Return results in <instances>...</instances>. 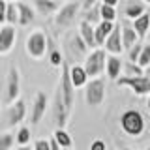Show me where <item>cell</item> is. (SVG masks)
Listing matches in <instances>:
<instances>
[{
    "label": "cell",
    "instance_id": "cell-1",
    "mask_svg": "<svg viewBox=\"0 0 150 150\" xmlns=\"http://www.w3.org/2000/svg\"><path fill=\"white\" fill-rule=\"evenodd\" d=\"M26 116V103L25 100H15L13 103H9L8 109L4 112H0V131H9L13 128H17Z\"/></svg>",
    "mask_w": 150,
    "mask_h": 150
},
{
    "label": "cell",
    "instance_id": "cell-2",
    "mask_svg": "<svg viewBox=\"0 0 150 150\" xmlns=\"http://www.w3.org/2000/svg\"><path fill=\"white\" fill-rule=\"evenodd\" d=\"M120 128L129 137H139V135H143L144 128H146V122H144V116L137 109H128L120 116Z\"/></svg>",
    "mask_w": 150,
    "mask_h": 150
},
{
    "label": "cell",
    "instance_id": "cell-3",
    "mask_svg": "<svg viewBox=\"0 0 150 150\" xmlns=\"http://www.w3.org/2000/svg\"><path fill=\"white\" fill-rule=\"evenodd\" d=\"M47 34L43 30H32L30 34H28L26 38V43H25V49H26V53L30 58H34V60H41L43 56L47 54Z\"/></svg>",
    "mask_w": 150,
    "mask_h": 150
},
{
    "label": "cell",
    "instance_id": "cell-4",
    "mask_svg": "<svg viewBox=\"0 0 150 150\" xmlns=\"http://www.w3.org/2000/svg\"><path fill=\"white\" fill-rule=\"evenodd\" d=\"M105 62H107V51L101 49V47H96V49H90V53L84 58V69H86L88 77H101V73L105 71Z\"/></svg>",
    "mask_w": 150,
    "mask_h": 150
},
{
    "label": "cell",
    "instance_id": "cell-5",
    "mask_svg": "<svg viewBox=\"0 0 150 150\" xmlns=\"http://www.w3.org/2000/svg\"><path fill=\"white\" fill-rule=\"evenodd\" d=\"M21 96V71H19L17 66H11L8 71L6 83H4V94H2V100L6 105L13 103L15 100H19Z\"/></svg>",
    "mask_w": 150,
    "mask_h": 150
},
{
    "label": "cell",
    "instance_id": "cell-6",
    "mask_svg": "<svg viewBox=\"0 0 150 150\" xmlns=\"http://www.w3.org/2000/svg\"><path fill=\"white\" fill-rule=\"evenodd\" d=\"M118 86H128L135 96H148L150 94V79L146 75H120L116 79Z\"/></svg>",
    "mask_w": 150,
    "mask_h": 150
},
{
    "label": "cell",
    "instance_id": "cell-7",
    "mask_svg": "<svg viewBox=\"0 0 150 150\" xmlns=\"http://www.w3.org/2000/svg\"><path fill=\"white\" fill-rule=\"evenodd\" d=\"M84 100L90 107H100L105 100V81L101 77L88 79L84 84Z\"/></svg>",
    "mask_w": 150,
    "mask_h": 150
},
{
    "label": "cell",
    "instance_id": "cell-8",
    "mask_svg": "<svg viewBox=\"0 0 150 150\" xmlns=\"http://www.w3.org/2000/svg\"><path fill=\"white\" fill-rule=\"evenodd\" d=\"M62 73H60V84H58V90L62 92V100H64V105L68 111H71L73 107V100H75V86L71 84V79H69V66L68 62H62Z\"/></svg>",
    "mask_w": 150,
    "mask_h": 150
},
{
    "label": "cell",
    "instance_id": "cell-9",
    "mask_svg": "<svg viewBox=\"0 0 150 150\" xmlns=\"http://www.w3.org/2000/svg\"><path fill=\"white\" fill-rule=\"evenodd\" d=\"M81 4L79 2H68L64 6H60V9L54 13V25L58 28H68L75 23V19L79 15Z\"/></svg>",
    "mask_w": 150,
    "mask_h": 150
},
{
    "label": "cell",
    "instance_id": "cell-10",
    "mask_svg": "<svg viewBox=\"0 0 150 150\" xmlns=\"http://www.w3.org/2000/svg\"><path fill=\"white\" fill-rule=\"evenodd\" d=\"M47 107H49V98L43 90H38L34 96V101H32V111H30V122L32 124H40L41 118L45 116Z\"/></svg>",
    "mask_w": 150,
    "mask_h": 150
},
{
    "label": "cell",
    "instance_id": "cell-11",
    "mask_svg": "<svg viewBox=\"0 0 150 150\" xmlns=\"http://www.w3.org/2000/svg\"><path fill=\"white\" fill-rule=\"evenodd\" d=\"M103 47H105V51L109 54H120L124 51V45H122V25H115L112 32L107 36Z\"/></svg>",
    "mask_w": 150,
    "mask_h": 150
},
{
    "label": "cell",
    "instance_id": "cell-12",
    "mask_svg": "<svg viewBox=\"0 0 150 150\" xmlns=\"http://www.w3.org/2000/svg\"><path fill=\"white\" fill-rule=\"evenodd\" d=\"M53 115H54L56 128H66V124H68V115H69V111L66 109V105H64L62 92H60V90H56V94H54V100H53Z\"/></svg>",
    "mask_w": 150,
    "mask_h": 150
},
{
    "label": "cell",
    "instance_id": "cell-13",
    "mask_svg": "<svg viewBox=\"0 0 150 150\" xmlns=\"http://www.w3.org/2000/svg\"><path fill=\"white\" fill-rule=\"evenodd\" d=\"M15 26L13 25H2L0 26V54H8L15 45Z\"/></svg>",
    "mask_w": 150,
    "mask_h": 150
},
{
    "label": "cell",
    "instance_id": "cell-14",
    "mask_svg": "<svg viewBox=\"0 0 150 150\" xmlns=\"http://www.w3.org/2000/svg\"><path fill=\"white\" fill-rule=\"evenodd\" d=\"M17 9H19V26H30L36 19V9L30 6V4L23 2V0H17Z\"/></svg>",
    "mask_w": 150,
    "mask_h": 150
},
{
    "label": "cell",
    "instance_id": "cell-15",
    "mask_svg": "<svg viewBox=\"0 0 150 150\" xmlns=\"http://www.w3.org/2000/svg\"><path fill=\"white\" fill-rule=\"evenodd\" d=\"M122 68H124V62L120 60L118 54H109L105 62V73L111 81H116V79L122 75Z\"/></svg>",
    "mask_w": 150,
    "mask_h": 150
},
{
    "label": "cell",
    "instance_id": "cell-16",
    "mask_svg": "<svg viewBox=\"0 0 150 150\" xmlns=\"http://www.w3.org/2000/svg\"><path fill=\"white\" fill-rule=\"evenodd\" d=\"M69 79H71V84L75 86V90H77V88H84V84L88 83L90 77H88L84 66L73 64V66H69Z\"/></svg>",
    "mask_w": 150,
    "mask_h": 150
},
{
    "label": "cell",
    "instance_id": "cell-17",
    "mask_svg": "<svg viewBox=\"0 0 150 150\" xmlns=\"http://www.w3.org/2000/svg\"><path fill=\"white\" fill-rule=\"evenodd\" d=\"M34 9L43 17L54 15L60 9V0H34Z\"/></svg>",
    "mask_w": 150,
    "mask_h": 150
},
{
    "label": "cell",
    "instance_id": "cell-18",
    "mask_svg": "<svg viewBox=\"0 0 150 150\" xmlns=\"http://www.w3.org/2000/svg\"><path fill=\"white\" fill-rule=\"evenodd\" d=\"M115 25L116 23H112V21H100L96 26H94V38H96V45L98 47H101L103 43H105L107 36L112 32Z\"/></svg>",
    "mask_w": 150,
    "mask_h": 150
},
{
    "label": "cell",
    "instance_id": "cell-19",
    "mask_svg": "<svg viewBox=\"0 0 150 150\" xmlns=\"http://www.w3.org/2000/svg\"><path fill=\"white\" fill-rule=\"evenodd\" d=\"M79 36L84 40V43L88 45V49H96V38H94V25H90L88 21H83L79 23Z\"/></svg>",
    "mask_w": 150,
    "mask_h": 150
},
{
    "label": "cell",
    "instance_id": "cell-20",
    "mask_svg": "<svg viewBox=\"0 0 150 150\" xmlns=\"http://www.w3.org/2000/svg\"><path fill=\"white\" fill-rule=\"evenodd\" d=\"M131 26L135 28V32H137L139 40H144V36H146V34H148V30H150V13L144 11L143 15H139L137 19H133Z\"/></svg>",
    "mask_w": 150,
    "mask_h": 150
},
{
    "label": "cell",
    "instance_id": "cell-21",
    "mask_svg": "<svg viewBox=\"0 0 150 150\" xmlns=\"http://www.w3.org/2000/svg\"><path fill=\"white\" fill-rule=\"evenodd\" d=\"M137 41H139V36L135 32V28L131 25H122V45H124V51H128Z\"/></svg>",
    "mask_w": 150,
    "mask_h": 150
},
{
    "label": "cell",
    "instance_id": "cell-22",
    "mask_svg": "<svg viewBox=\"0 0 150 150\" xmlns=\"http://www.w3.org/2000/svg\"><path fill=\"white\" fill-rule=\"evenodd\" d=\"M47 53H49V64L51 66H54V68H60V66H62L64 54H62V51H60L58 47L53 45L51 40H47Z\"/></svg>",
    "mask_w": 150,
    "mask_h": 150
},
{
    "label": "cell",
    "instance_id": "cell-23",
    "mask_svg": "<svg viewBox=\"0 0 150 150\" xmlns=\"http://www.w3.org/2000/svg\"><path fill=\"white\" fill-rule=\"evenodd\" d=\"M143 13H144V2H139V0H131L124 9V15L131 19V21L137 19L139 15H143Z\"/></svg>",
    "mask_w": 150,
    "mask_h": 150
},
{
    "label": "cell",
    "instance_id": "cell-24",
    "mask_svg": "<svg viewBox=\"0 0 150 150\" xmlns=\"http://www.w3.org/2000/svg\"><path fill=\"white\" fill-rule=\"evenodd\" d=\"M53 137L56 139V143H58L62 148H71L73 146V139H71V135L66 131V128H56Z\"/></svg>",
    "mask_w": 150,
    "mask_h": 150
},
{
    "label": "cell",
    "instance_id": "cell-25",
    "mask_svg": "<svg viewBox=\"0 0 150 150\" xmlns=\"http://www.w3.org/2000/svg\"><path fill=\"white\" fill-rule=\"evenodd\" d=\"M6 25H19V9L15 2H8V9H6Z\"/></svg>",
    "mask_w": 150,
    "mask_h": 150
},
{
    "label": "cell",
    "instance_id": "cell-26",
    "mask_svg": "<svg viewBox=\"0 0 150 150\" xmlns=\"http://www.w3.org/2000/svg\"><path fill=\"white\" fill-rule=\"evenodd\" d=\"M83 19H84V21H88L90 25L96 26L98 23L101 21V15H100V6L96 4V6H92L90 9H84V17H83Z\"/></svg>",
    "mask_w": 150,
    "mask_h": 150
},
{
    "label": "cell",
    "instance_id": "cell-27",
    "mask_svg": "<svg viewBox=\"0 0 150 150\" xmlns=\"http://www.w3.org/2000/svg\"><path fill=\"white\" fill-rule=\"evenodd\" d=\"M100 15H101V21L116 23V8L115 6H107V4H100Z\"/></svg>",
    "mask_w": 150,
    "mask_h": 150
},
{
    "label": "cell",
    "instance_id": "cell-28",
    "mask_svg": "<svg viewBox=\"0 0 150 150\" xmlns=\"http://www.w3.org/2000/svg\"><path fill=\"white\" fill-rule=\"evenodd\" d=\"M30 139H32L30 129H28L26 126H21V128H19V131L15 133V143L19 144V146H25V144L30 143Z\"/></svg>",
    "mask_w": 150,
    "mask_h": 150
},
{
    "label": "cell",
    "instance_id": "cell-29",
    "mask_svg": "<svg viewBox=\"0 0 150 150\" xmlns=\"http://www.w3.org/2000/svg\"><path fill=\"white\" fill-rule=\"evenodd\" d=\"M13 144H15V135L9 131H2L0 133V150H11Z\"/></svg>",
    "mask_w": 150,
    "mask_h": 150
},
{
    "label": "cell",
    "instance_id": "cell-30",
    "mask_svg": "<svg viewBox=\"0 0 150 150\" xmlns=\"http://www.w3.org/2000/svg\"><path fill=\"white\" fill-rule=\"evenodd\" d=\"M122 71H124V75H143L144 73V68H141V66L137 62H126L124 68H122Z\"/></svg>",
    "mask_w": 150,
    "mask_h": 150
},
{
    "label": "cell",
    "instance_id": "cell-31",
    "mask_svg": "<svg viewBox=\"0 0 150 150\" xmlns=\"http://www.w3.org/2000/svg\"><path fill=\"white\" fill-rule=\"evenodd\" d=\"M141 51H143V43H141V40H139L135 45H131L129 49H128V60H129V62H137Z\"/></svg>",
    "mask_w": 150,
    "mask_h": 150
},
{
    "label": "cell",
    "instance_id": "cell-32",
    "mask_svg": "<svg viewBox=\"0 0 150 150\" xmlns=\"http://www.w3.org/2000/svg\"><path fill=\"white\" fill-rule=\"evenodd\" d=\"M137 64L141 66V68H146V66L150 64V43L143 45V51H141V54H139Z\"/></svg>",
    "mask_w": 150,
    "mask_h": 150
},
{
    "label": "cell",
    "instance_id": "cell-33",
    "mask_svg": "<svg viewBox=\"0 0 150 150\" xmlns=\"http://www.w3.org/2000/svg\"><path fill=\"white\" fill-rule=\"evenodd\" d=\"M71 45H73V49H75V51H79V53H86V51H88V45L84 43V40H83L81 36H79V32L71 38Z\"/></svg>",
    "mask_w": 150,
    "mask_h": 150
},
{
    "label": "cell",
    "instance_id": "cell-34",
    "mask_svg": "<svg viewBox=\"0 0 150 150\" xmlns=\"http://www.w3.org/2000/svg\"><path fill=\"white\" fill-rule=\"evenodd\" d=\"M34 150H51L49 139H38L34 143Z\"/></svg>",
    "mask_w": 150,
    "mask_h": 150
},
{
    "label": "cell",
    "instance_id": "cell-35",
    "mask_svg": "<svg viewBox=\"0 0 150 150\" xmlns=\"http://www.w3.org/2000/svg\"><path fill=\"white\" fill-rule=\"evenodd\" d=\"M88 150H107V144L101 139H94L90 143V146H88Z\"/></svg>",
    "mask_w": 150,
    "mask_h": 150
},
{
    "label": "cell",
    "instance_id": "cell-36",
    "mask_svg": "<svg viewBox=\"0 0 150 150\" xmlns=\"http://www.w3.org/2000/svg\"><path fill=\"white\" fill-rule=\"evenodd\" d=\"M6 9H8V2L0 0V25H6Z\"/></svg>",
    "mask_w": 150,
    "mask_h": 150
},
{
    "label": "cell",
    "instance_id": "cell-37",
    "mask_svg": "<svg viewBox=\"0 0 150 150\" xmlns=\"http://www.w3.org/2000/svg\"><path fill=\"white\" fill-rule=\"evenodd\" d=\"M98 4V0H81V8H83V11L84 9H90L92 6H96Z\"/></svg>",
    "mask_w": 150,
    "mask_h": 150
},
{
    "label": "cell",
    "instance_id": "cell-38",
    "mask_svg": "<svg viewBox=\"0 0 150 150\" xmlns=\"http://www.w3.org/2000/svg\"><path fill=\"white\" fill-rule=\"evenodd\" d=\"M49 143H51V150H62V146L56 143V139H54V137H51V139H49Z\"/></svg>",
    "mask_w": 150,
    "mask_h": 150
},
{
    "label": "cell",
    "instance_id": "cell-39",
    "mask_svg": "<svg viewBox=\"0 0 150 150\" xmlns=\"http://www.w3.org/2000/svg\"><path fill=\"white\" fill-rule=\"evenodd\" d=\"M118 2H120V0H101V4H107V6H118Z\"/></svg>",
    "mask_w": 150,
    "mask_h": 150
},
{
    "label": "cell",
    "instance_id": "cell-40",
    "mask_svg": "<svg viewBox=\"0 0 150 150\" xmlns=\"http://www.w3.org/2000/svg\"><path fill=\"white\" fill-rule=\"evenodd\" d=\"M144 75H146V77L150 79V64L146 66V68H144Z\"/></svg>",
    "mask_w": 150,
    "mask_h": 150
},
{
    "label": "cell",
    "instance_id": "cell-41",
    "mask_svg": "<svg viewBox=\"0 0 150 150\" xmlns=\"http://www.w3.org/2000/svg\"><path fill=\"white\" fill-rule=\"evenodd\" d=\"M146 109H148V112H150V94H148V98H146Z\"/></svg>",
    "mask_w": 150,
    "mask_h": 150
},
{
    "label": "cell",
    "instance_id": "cell-42",
    "mask_svg": "<svg viewBox=\"0 0 150 150\" xmlns=\"http://www.w3.org/2000/svg\"><path fill=\"white\" fill-rule=\"evenodd\" d=\"M17 150H32V148H28V144H25V146H19Z\"/></svg>",
    "mask_w": 150,
    "mask_h": 150
},
{
    "label": "cell",
    "instance_id": "cell-43",
    "mask_svg": "<svg viewBox=\"0 0 150 150\" xmlns=\"http://www.w3.org/2000/svg\"><path fill=\"white\" fill-rule=\"evenodd\" d=\"M143 2H144V4H148V6H150V0H143Z\"/></svg>",
    "mask_w": 150,
    "mask_h": 150
},
{
    "label": "cell",
    "instance_id": "cell-44",
    "mask_svg": "<svg viewBox=\"0 0 150 150\" xmlns=\"http://www.w3.org/2000/svg\"><path fill=\"white\" fill-rule=\"evenodd\" d=\"M6 2H17V0H6Z\"/></svg>",
    "mask_w": 150,
    "mask_h": 150
},
{
    "label": "cell",
    "instance_id": "cell-45",
    "mask_svg": "<svg viewBox=\"0 0 150 150\" xmlns=\"http://www.w3.org/2000/svg\"><path fill=\"white\" fill-rule=\"evenodd\" d=\"M62 150H71V148H62Z\"/></svg>",
    "mask_w": 150,
    "mask_h": 150
},
{
    "label": "cell",
    "instance_id": "cell-46",
    "mask_svg": "<svg viewBox=\"0 0 150 150\" xmlns=\"http://www.w3.org/2000/svg\"><path fill=\"white\" fill-rule=\"evenodd\" d=\"M122 150H129V148H122Z\"/></svg>",
    "mask_w": 150,
    "mask_h": 150
},
{
    "label": "cell",
    "instance_id": "cell-47",
    "mask_svg": "<svg viewBox=\"0 0 150 150\" xmlns=\"http://www.w3.org/2000/svg\"><path fill=\"white\" fill-rule=\"evenodd\" d=\"M146 150H150V146H148V148H146Z\"/></svg>",
    "mask_w": 150,
    "mask_h": 150
},
{
    "label": "cell",
    "instance_id": "cell-48",
    "mask_svg": "<svg viewBox=\"0 0 150 150\" xmlns=\"http://www.w3.org/2000/svg\"><path fill=\"white\" fill-rule=\"evenodd\" d=\"M148 128H150V124H148Z\"/></svg>",
    "mask_w": 150,
    "mask_h": 150
},
{
    "label": "cell",
    "instance_id": "cell-49",
    "mask_svg": "<svg viewBox=\"0 0 150 150\" xmlns=\"http://www.w3.org/2000/svg\"><path fill=\"white\" fill-rule=\"evenodd\" d=\"M0 112H2V111H0Z\"/></svg>",
    "mask_w": 150,
    "mask_h": 150
},
{
    "label": "cell",
    "instance_id": "cell-50",
    "mask_svg": "<svg viewBox=\"0 0 150 150\" xmlns=\"http://www.w3.org/2000/svg\"><path fill=\"white\" fill-rule=\"evenodd\" d=\"M148 13H150V11H148Z\"/></svg>",
    "mask_w": 150,
    "mask_h": 150
}]
</instances>
